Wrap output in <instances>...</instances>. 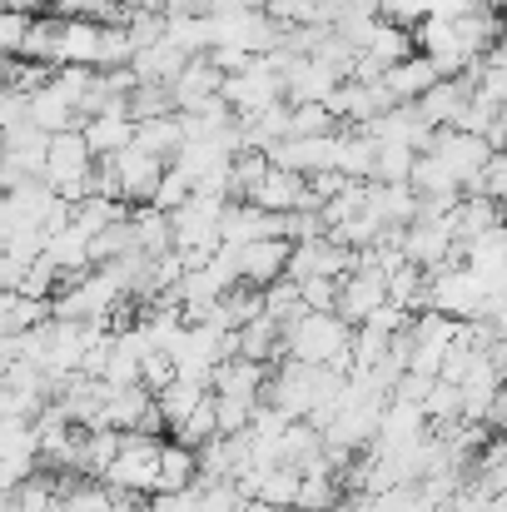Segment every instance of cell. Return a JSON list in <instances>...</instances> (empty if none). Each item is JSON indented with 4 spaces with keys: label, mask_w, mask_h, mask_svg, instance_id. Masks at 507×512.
Listing matches in <instances>:
<instances>
[{
    "label": "cell",
    "mask_w": 507,
    "mask_h": 512,
    "mask_svg": "<svg viewBox=\"0 0 507 512\" xmlns=\"http://www.w3.org/2000/svg\"><path fill=\"white\" fill-rule=\"evenodd\" d=\"M279 348H284V358H294V363L324 368L329 358H338V353L348 348V324H343L338 314H309V309H299L294 319L279 324Z\"/></svg>",
    "instance_id": "cell-1"
},
{
    "label": "cell",
    "mask_w": 507,
    "mask_h": 512,
    "mask_svg": "<svg viewBox=\"0 0 507 512\" xmlns=\"http://www.w3.org/2000/svg\"><path fill=\"white\" fill-rule=\"evenodd\" d=\"M488 294L493 289L478 274H468L463 264H443V269L428 274V309L443 314V319H453V324H473L483 314Z\"/></svg>",
    "instance_id": "cell-2"
},
{
    "label": "cell",
    "mask_w": 507,
    "mask_h": 512,
    "mask_svg": "<svg viewBox=\"0 0 507 512\" xmlns=\"http://www.w3.org/2000/svg\"><path fill=\"white\" fill-rule=\"evenodd\" d=\"M155 463H160V438L150 433H120V453L110 458V468L100 473L105 488L125 493V498H150L155 493Z\"/></svg>",
    "instance_id": "cell-3"
},
{
    "label": "cell",
    "mask_w": 507,
    "mask_h": 512,
    "mask_svg": "<svg viewBox=\"0 0 507 512\" xmlns=\"http://www.w3.org/2000/svg\"><path fill=\"white\" fill-rule=\"evenodd\" d=\"M219 100H224L229 115L239 120V115H254V110L284 100V85H279V75L269 70V60H249L244 70H234V75L219 80Z\"/></svg>",
    "instance_id": "cell-4"
},
{
    "label": "cell",
    "mask_w": 507,
    "mask_h": 512,
    "mask_svg": "<svg viewBox=\"0 0 507 512\" xmlns=\"http://www.w3.org/2000/svg\"><path fill=\"white\" fill-rule=\"evenodd\" d=\"M353 249H338L329 234H314V239H299V244H289V269H284V279L289 284H304V279H343L348 269H353Z\"/></svg>",
    "instance_id": "cell-5"
},
{
    "label": "cell",
    "mask_w": 507,
    "mask_h": 512,
    "mask_svg": "<svg viewBox=\"0 0 507 512\" xmlns=\"http://www.w3.org/2000/svg\"><path fill=\"white\" fill-rule=\"evenodd\" d=\"M378 304H388V279L378 274V269H368V264H358L353 259V269L338 279V294H334V314L348 324V329H358Z\"/></svg>",
    "instance_id": "cell-6"
},
{
    "label": "cell",
    "mask_w": 507,
    "mask_h": 512,
    "mask_svg": "<svg viewBox=\"0 0 507 512\" xmlns=\"http://www.w3.org/2000/svg\"><path fill=\"white\" fill-rule=\"evenodd\" d=\"M105 165H110L115 184H120V204H125V209H140V204H150V194H155V184H160V170H165V160L145 155L135 140H130L120 155H110Z\"/></svg>",
    "instance_id": "cell-7"
},
{
    "label": "cell",
    "mask_w": 507,
    "mask_h": 512,
    "mask_svg": "<svg viewBox=\"0 0 507 512\" xmlns=\"http://www.w3.org/2000/svg\"><path fill=\"white\" fill-rule=\"evenodd\" d=\"M244 204H254V209H264V214H294V209H319L314 199H309V184H304V174L294 170H264V179L249 189V199Z\"/></svg>",
    "instance_id": "cell-8"
},
{
    "label": "cell",
    "mask_w": 507,
    "mask_h": 512,
    "mask_svg": "<svg viewBox=\"0 0 507 512\" xmlns=\"http://www.w3.org/2000/svg\"><path fill=\"white\" fill-rule=\"evenodd\" d=\"M428 155H438V160L453 170L458 189H468V184L478 179L483 160H488L493 150H488L478 135H468V130H433V145H428Z\"/></svg>",
    "instance_id": "cell-9"
},
{
    "label": "cell",
    "mask_w": 507,
    "mask_h": 512,
    "mask_svg": "<svg viewBox=\"0 0 507 512\" xmlns=\"http://www.w3.org/2000/svg\"><path fill=\"white\" fill-rule=\"evenodd\" d=\"M25 125H35L40 135H60V130H80V105L55 85V75L40 85V90H30V100H25Z\"/></svg>",
    "instance_id": "cell-10"
},
{
    "label": "cell",
    "mask_w": 507,
    "mask_h": 512,
    "mask_svg": "<svg viewBox=\"0 0 507 512\" xmlns=\"http://www.w3.org/2000/svg\"><path fill=\"white\" fill-rule=\"evenodd\" d=\"M234 264H239V284L249 289H269L284 279L289 269V239H259V244H244L234 249Z\"/></svg>",
    "instance_id": "cell-11"
},
{
    "label": "cell",
    "mask_w": 507,
    "mask_h": 512,
    "mask_svg": "<svg viewBox=\"0 0 507 512\" xmlns=\"http://www.w3.org/2000/svg\"><path fill=\"white\" fill-rule=\"evenodd\" d=\"M219 80H224V75H219L204 55H189V60H184V70L165 85L174 115H179V110H194V105H204V100H214V95H219Z\"/></svg>",
    "instance_id": "cell-12"
},
{
    "label": "cell",
    "mask_w": 507,
    "mask_h": 512,
    "mask_svg": "<svg viewBox=\"0 0 507 512\" xmlns=\"http://www.w3.org/2000/svg\"><path fill=\"white\" fill-rule=\"evenodd\" d=\"M463 105H468V80L458 75V80H438L433 90H423V95L413 100V115H418L428 130H453V120H458Z\"/></svg>",
    "instance_id": "cell-13"
},
{
    "label": "cell",
    "mask_w": 507,
    "mask_h": 512,
    "mask_svg": "<svg viewBox=\"0 0 507 512\" xmlns=\"http://www.w3.org/2000/svg\"><path fill=\"white\" fill-rule=\"evenodd\" d=\"M264 378H269V368H264V363H249V358H224V363H214V368H209V393L259 403Z\"/></svg>",
    "instance_id": "cell-14"
},
{
    "label": "cell",
    "mask_w": 507,
    "mask_h": 512,
    "mask_svg": "<svg viewBox=\"0 0 507 512\" xmlns=\"http://www.w3.org/2000/svg\"><path fill=\"white\" fill-rule=\"evenodd\" d=\"M40 259L60 274V284H70V279H80L85 269H90V239L75 229V224H65L60 234H45V249H40Z\"/></svg>",
    "instance_id": "cell-15"
},
{
    "label": "cell",
    "mask_w": 507,
    "mask_h": 512,
    "mask_svg": "<svg viewBox=\"0 0 507 512\" xmlns=\"http://www.w3.org/2000/svg\"><path fill=\"white\" fill-rule=\"evenodd\" d=\"M60 65H100V25L95 20H60L55 30V70Z\"/></svg>",
    "instance_id": "cell-16"
},
{
    "label": "cell",
    "mask_w": 507,
    "mask_h": 512,
    "mask_svg": "<svg viewBox=\"0 0 507 512\" xmlns=\"http://www.w3.org/2000/svg\"><path fill=\"white\" fill-rule=\"evenodd\" d=\"M438 85V70L423 60V55H408V60H398L393 70H383V95L393 100V105H413L423 90H433Z\"/></svg>",
    "instance_id": "cell-17"
},
{
    "label": "cell",
    "mask_w": 507,
    "mask_h": 512,
    "mask_svg": "<svg viewBox=\"0 0 507 512\" xmlns=\"http://www.w3.org/2000/svg\"><path fill=\"white\" fill-rule=\"evenodd\" d=\"M80 140H85L90 160H110L135 140V125L125 115H90V120H80Z\"/></svg>",
    "instance_id": "cell-18"
},
{
    "label": "cell",
    "mask_w": 507,
    "mask_h": 512,
    "mask_svg": "<svg viewBox=\"0 0 507 512\" xmlns=\"http://www.w3.org/2000/svg\"><path fill=\"white\" fill-rule=\"evenodd\" d=\"M184 60H189V55H184V50H174L165 35H160L155 45H145V50H135V55H130V70H135V80H140V85H169V80L184 70Z\"/></svg>",
    "instance_id": "cell-19"
},
{
    "label": "cell",
    "mask_w": 507,
    "mask_h": 512,
    "mask_svg": "<svg viewBox=\"0 0 507 512\" xmlns=\"http://www.w3.org/2000/svg\"><path fill=\"white\" fill-rule=\"evenodd\" d=\"M194 478H199V468H194V448H184V443H169V438H160L155 493H184V488H194ZM155 493H150V498H155Z\"/></svg>",
    "instance_id": "cell-20"
},
{
    "label": "cell",
    "mask_w": 507,
    "mask_h": 512,
    "mask_svg": "<svg viewBox=\"0 0 507 512\" xmlns=\"http://www.w3.org/2000/svg\"><path fill=\"white\" fill-rule=\"evenodd\" d=\"M368 65H378V70H393L398 60H408L413 55V35L403 30V25H388V20H378L373 25V35H368V45L358 50Z\"/></svg>",
    "instance_id": "cell-21"
},
{
    "label": "cell",
    "mask_w": 507,
    "mask_h": 512,
    "mask_svg": "<svg viewBox=\"0 0 507 512\" xmlns=\"http://www.w3.org/2000/svg\"><path fill=\"white\" fill-rule=\"evenodd\" d=\"M5 512H60V478L55 473H30L15 483Z\"/></svg>",
    "instance_id": "cell-22"
},
{
    "label": "cell",
    "mask_w": 507,
    "mask_h": 512,
    "mask_svg": "<svg viewBox=\"0 0 507 512\" xmlns=\"http://www.w3.org/2000/svg\"><path fill=\"white\" fill-rule=\"evenodd\" d=\"M388 304L403 309L408 319L423 314V309H428V274L413 269V264H398V269L388 274Z\"/></svg>",
    "instance_id": "cell-23"
},
{
    "label": "cell",
    "mask_w": 507,
    "mask_h": 512,
    "mask_svg": "<svg viewBox=\"0 0 507 512\" xmlns=\"http://www.w3.org/2000/svg\"><path fill=\"white\" fill-rule=\"evenodd\" d=\"M130 209L120 204V199H100V194H85V199H75L70 204V224L85 234V239H95L100 229H110L115 219H125Z\"/></svg>",
    "instance_id": "cell-24"
},
{
    "label": "cell",
    "mask_w": 507,
    "mask_h": 512,
    "mask_svg": "<svg viewBox=\"0 0 507 512\" xmlns=\"http://www.w3.org/2000/svg\"><path fill=\"white\" fill-rule=\"evenodd\" d=\"M135 145H140L145 155H155V160H174V150L184 145V135H179V115L140 120V125H135Z\"/></svg>",
    "instance_id": "cell-25"
},
{
    "label": "cell",
    "mask_w": 507,
    "mask_h": 512,
    "mask_svg": "<svg viewBox=\"0 0 507 512\" xmlns=\"http://www.w3.org/2000/svg\"><path fill=\"white\" fill-rule=\"evenodd\" d=\"M209 438H219V423H214V403H209V393L169 428V443H184V448H204Z\"/></svg>",
    "instance_id": "cell-26"
},
{
    "label": "cell",
    "mask_w": 507,
    "mask_h": 512,
    "mask_svg": "<svg viewBox=\"0 0 507 512\" xmlns=\"http://www.w3.org/2000/svg\"><path fill=\"white\" fill-rule=\"evenodd\" d=\"M130 229H135V249L140 254H150V259L169 254V214L140 204V209H130Z\"/></svg>",
    "instance_id": "cell-27"
},
{
    "label": "cell",
    "mask_w": 507,
    "mask_h": 512,
    "mask_svg": "<svg viewBox=\"0 0 507 512\" xmlns=\"http://www.w3.org/2000/svg\"><path fill=\"white\" fill-rule=\"evenodd\" d=\"M165 40L184 55H209V15H169Z\"/></svg>",
    "instance_id": "cell-28"
},
{
    "label": "cell",
    "mask_w": 507,
    "mask_h": 512,
    "mask_svg": "<svg viewBox=\"0 0 507 512\" xmlns=\"http://www.w3.org/2000/svg\"><path fill=\"white\" fill-rule=\"evenodd\" d=\"M343 125H334V115L324 105H289V135L284 140H309V135H334Z\"/></svg>",
    "instance_id": "cell-29"
},
{
    "label": "cell",
    "mask_w": 507,
    "mask_h": 512,
    "mask_svg": "<svg viewBox=\"0 0 507 512\" xmlns=\"http://www.w3.org/2000/svg\"><path fill=\"white\" fill-rule=\"evenodd\" d=\"M189 199V179L174 170V165H165L160 170V184H155V194H150V209H160V214H174L179 204Z\"/></svg>",
    "instance_id": "cell-30"
},
{
    "label": "cell",
    "mask_w": 507,
    "mask_h": 512,
    "mask_svg": "<svg viewBox=\"0 0 507 512\" xmlns=\"http://www.w3.org/2000/svg\"><path fill=\"white\" fill-rule=\"evenodd\" d=\"M169 383H174V363H169V353H145V363H140V388L155 398V393H165Z\"/></svg>",
    "instance_id": "cell-31"
},
{
    "label": "cell",
    "mask_w": 507,
    "mask_h": 512,
    "mask_svg": "<svg viewBox=\"0 0 507 512\" xmlns=\"http://www.w3.org/2000/svg\"><path fill=\"white\" fill-rule=\"evenodd\" d=\"M358 329H368V334H378V339H398V334L408 329V314H403V309H393V304H378Z\"/></svg>",
    "instance_id": "cell-32"
},
{
    "label": "cell",
    "mask_w": 507,
    "mask_h": 512,
    "mask_svg": "<svg viewBox=\"0 0 507 512\" xmlns=\"http://www.w3.org/2000/svg\"><path fill=\"white\" fill-rule=\"evenodd\" d=\"M160 5V15H199V0H155Z\"/></svg>",
    "instance_id": "cell-33"
},
{
    "label": "cell",
    "mask_w": 507,
    "mask_h": 512,
    "mask_svg": "<svg viewBox=\"0 0 507 512\" xmlns=\"http://www.w3.org/2000/svg\"><path fill=\"white\" fill-rule=\"evenodd\" d=\"M120 5H130V10H135V5H155V0H120Z\"/></svg>",
    "instance_id": "cell-34"
}]
</instances>
